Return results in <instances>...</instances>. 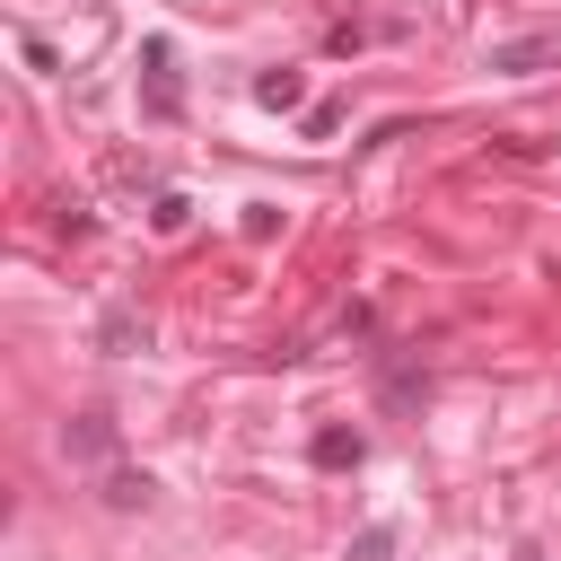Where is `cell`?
Here are the masks:
<instances>
[{
	"label": "cell",
	"mask_w": 561,
	"mask_h": 561,
	"mask_svg": "<svg viewBox=\"0 0 561 561\" xmlns=\"http://www.w3.org/2000/svg\"><path fill=\"white\" fill-rule=\"evenodd\" d=\"M184 219H193V202H184V193H158V202H149V228H158V237H175Z\"/></svg>",
	"instance_id": "7"
},
{
	"label": "cell",
	"mask_w": 561,
	"mask_h": 561,
	"mask_svg": "<svg viewBox=\"0 0 561 561\" xmlns=\"http://www.w3.org/2000/svg\"><path fill=\"white\" fill-rule=\"evenodd\" d=\"M184 105V88H175V44H149V114L167 123Z\"/></svg>",
	"instance_id": "2"
},
{
	"label": "cell",
	"mask_w": 561,
	"mask_h": 561,
	"mask_svg": "<svg viewBox=\"0 0 561 561\" xmlns=\"http://www.w3.org/2000/svg\"><path fill=\"white\" fill-rule=\"evenodd\" d=\"M61 447H70V456H114V421H105V412H88V421H79Z\"/></svg>",
	"instance_id": "6"
},
{
	"label": "cell",
	"mask_w": 561,
	"mask_h": 561,
	"mask_svg": "<svg viewBox=\"0 0 561 561\" xmlns=\"http://www.w3.org/2000/svg\"><path fill=\"white\" fill-rule=\"evenodd\" d=\"M351 561H394V526H368V535L351 543Z\"/></svg>",
	"instance_id": "9"
},
{
	"label": "cell",
	"mask_w": 561,
	"mask_h": 561,
	"mask_svg": "<svg viewBox=\"0 0 561 561\" xmlns=\"http://www.w3.org/2000/svg\"><path fill=\"white\" fill-rule=\"evenodd\" d=\"M368 447H359V430H316V465L324 473H342V465H359Z\"/></svg>",
	"instance_id": "3"
},
{
	"label": "cell",
	"mask_w": 561,
	"mask_h": 561,
	"mask_svg": "<svg viewBox=\"0 0 561 561\" xmlns=\"http://www.w3.org/2000/svg\"><path fill=\"white\" fill-rule=\"evenodd\" d=\"M543 61H561V35H508V44H491V70H508V79H526Z\"/></svg>",
	"instance_id": "1"
},
{
	"label": "cell",
	"mask_w": 561,
	"mask_h": 561,
	"mask_svg": "<svg viewBox=\"0 0 561 561\" xmlns=\"http://www.w3.org/2000/svg\"><path fill=\"white\" fill-rule=\"evenodd\" d=\"M254 96H263L272 114H289V105L307 96V79H298V70H263V79H254Z\"/></svg>",
	"instance_id": "4"
},
{
	"label": "cell",
	"mask_w": 561,
	"mask_h": 561,
	"mask_svg": "<svg viewBox=\"0 0 561 561\" xmlns=\"http://www.w3.org/2000/svg\"><path fill=\"white\" fill-rule=\"evenodd\" d=\"M149 500V473H105V508H140Z\"/></svg>",
	"instance_id": "8"
},
{
	"label": "cell",
	"mask_w": 561,
	"mask_h": 561,
	"mask_svg": "<svg viewBox=\"0 0 561 561\" xmlns=\"http://www.w3.org/2000/svg\"><path fill=\"white\" fill-rule=\"evenodd\" d=\"M96 333H105V351H149V324H140L131 307H114V316H105Z\"/></svg>",
	"instance_id": "5"
},
{
	"label": "cell",
	"mask_w": 561,
	"mask_h": 561,
	"mask_svg": "<svg viewBox=\"0 0 561 561\" xmlns=\"http://www.w3.org/2000/svg\"><path fill=\"white\" fill-rule=\"evenodd\" d=\"M517 561H543V552H535V543H526V552H517Z\"/></svg>",
	"instance_id": "10"
}]
</instances>
